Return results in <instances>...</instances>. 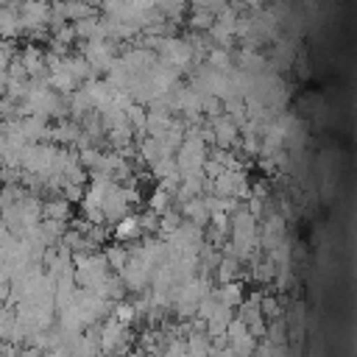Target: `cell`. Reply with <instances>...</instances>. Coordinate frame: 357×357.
Masks as SVG:
<instances>
[{"label": "cell", "mask_w": 357, "mask_h": 357, "mask_svg": "<svg viewBox=\"0 0 357 357\" xmlns=\"http://www.w3.org/2000/svg\"><path fill=\"white\" fill-rule=\"evenodd\" d=\"M109 273H112V271H109L103 254H98V251L75 254V257H73V279H75V284L84 287V290H95Z\"/></svg>", "instance_id": "6da1fadb"}, {"label": "cell", "mask_w": 357, "mask_h": 357, "mask_svg": "<svg viewBox=\"0 0 357 357\" xmlns=\"http://www.w3.org/2000/svg\"><path fill=\"white\" fill-rule=\"evenodd\" d=\"M56 151H59V145H53V142H28L20 156V170L28 176H36V178H47L53 173Z\"/></svg>", "instance_id": "7a4b0ae2"}, {"label": "cell", "mask_w": 357, "mask_h": 357, "mask_svg": "<svg viewBox=\"0 0 357 357\" xmlns=\"http://www.w3.org/2000/svg\"><path fill=\"white\" fill-rule=\"evenodd\" d=\"M20 25L22 33L31 39H47V25H50V0H25L20 3Z\"/></svg>", "instance_id": "3957f363"}, {"label": "cell", "mask_w": 357, "mask_h": 357, "mask_svg": "<svg viewBox=\"0 0 357 357\" xmlns=\"http://www.w3.org/2000/svg\"><path fill=\"white\" fill-rule=\"evenodd\" d=\"M167 243V254H176V257H198L201 245H204V229L190 223V220H181L176 231H170L165 237Z\"/></svg>", "instance_id": "277c9868"}, {"label": "cell", "mask_w": 357, "mask_h": 357, "mask_svg": "<svg viewBox=\"0 0 357 357\" xmlns=\"http://www.w3.org/2000/svg\"><path fill=\"white\" fill-rule=\"evenodd\" d=\"M156 59L159 61H165V64H170V67H176L178 73L181 70H187L195 59H198V53L192 50V45L184 39V36H165L162 39V45H159V50H156Z\"/></svg>", "instance_id": "5b68a950"}, {"label": "cell", "mask_w": 357, "mask_h": 357, "mask_svg": "<svg viewBox=\"0 0 357 357\" xmlns=\"http://www.w3.org/2000/svg\"><path fill=\"white\" fill-rule=\"evenodd\" d=\"M78 53L86 59L92 73H106L109 64L117 59V45L112 39H95V42H78Z\"/></svg>", "instance_id": "8992f818"}, {"label": "cell", "mask_w": 357, "mask_h": 357, "mask_svg": "<svg viewBox=\"0 0 357 357\" xmlns=\"http://www.w3.org/2000/svg\"><path fill=\"white\" fill-rule=\"evenodd\" d=\"M128 212H131V204L126 198V187L117 184V181H109L106 190H103V198H100V218H103V223L114 226Z\"/></svg>", "instance_id": "52a82bcc"}, {"label": "cell", "mask_w": 357, "mask_h": 357, "mask_svg": "<svg viewBox=\"0 0 357 357\" xmlns=\"http://www.w3.org/2000/svg\"><path fill=\"white\" fill-rule=\"evenodd\" d=\"M117 276H120V282H123L126 290H131V293H142V290L151 284L153 271H151L139 257H134V254L128 251V259H126V265H123V271H120Z\"/></svg>", "instance_id": "ba28073f"}, {"label": "cell", "mask_w": 357, "mask_h": 357, "mask_svg": "<svg viewBox=\"0 0 357 357\" xmlns=\"http://www.w3.org/2000/svg\"><path fill=\"white\" fill-rule=\"evenodd\" d=\"M128 346V326L114 321L112 315L98 326V349L106 351V354H114L120 349Z\"/></svg>", "instance_id": "9c48e42d"}, {"label": "cell", "mask_w": 357, "mask_h": 357, "mask_svg": "<svg viewBox=\"0 0 357 357\" xmlns=\"http://www.w3.org/2000/svg\"><path fill=\"white\" fill-rule=\"evenodd\" d=\"M287 229H284V218L279 212H265L262 215V223H259V251L271 254L279 243H284L287 237Z\"/></svg>", "instance_id": "30bf717a"}, {"label": "cell", "mask_w": 357, "mask_h": 357, "mask_svg": "<svg viewBox=\"0 0 357 357\" xmlns=\"http://www.w3.org/2000/svg\"><path fill=\"white\" fill-rule=\"evenodd\" d=\"M206 126H209V131H212V145H215V148L229 151V148L237 145V139H240V128H237V123H234L231 117L218 114V117H212Z\"/></svg>", "instance_id": "8fae6325"}, {"label": "cell", "mask_w": 357, "mask_h": 357, "mask_svg": "<svg viewBox=\"0 0 357 357\" xmlns=\"http://www.w3.org/2000/svg\"><path fill=\"white\" fill-rule=\"evenodd\" d=\"M237 70H243V73H248V75H265V73H271V67H268V56H262L257 47H243L240 53H237V64H234Z\"/></svg>", "instance_id": "7c38bea8"}, {"label": "cell", "mask_w": 357, "mask_h": 357, "mask_svg": "<svg viewBox=\"0 0 357 357\" xmlns=\"http://www.w3.org/2000/svg\"><path fill=\"white\" fill-rule=\"evenodd\" d=\"M296 59V45L290 39H273V47H271V56H268V67L271 73H282L293 64Z\"/></svg>", "instance_id": "4fadbf2b"}, {"label": "cell", "mask_w": 357, "mask_h": 357, "mask_svg": "<svg viewBox=\"0 0 357 357\" xmlns=\"http://www.w3.org/2000/svg\"><path fill=\"white\" fill-rule=\"evenodd\" d=\"M73 33H75V42L109 39V36H106V28H103V20H100V14H92V17H86V20L73 22Z\"/></svg>", "instance_id": "5bb4252c"}, {"label": "cell", "mask_w": 357, "mask_h": 357, "mask_svg": "<svg viewBox=\"0 0 357 357\" xmlns=\"http://www.w3.org/2000/svg\"><path fill=\"white\" fill-rule=\"evenodd\" d=\"M20 131L25 137V142H47V131H50V123L39 114H22L20 117Z\"/></svg>", "instance_id": "9a60e30c"}, {"label": "cell", "mask_w": 357, "mask_h": 357, "mask_svg": "<svg viewBox=\"0 0 357 357\" xmlns=\"http://www.w3.org/2000/svg\"><path fill=\"white\" fill-rule=\"evenodd\" d=\"M112 234H114V240H117V243H123V245H126V243H137V240H142V237H145V234H142V229H139L137 212H134V215H131V212H128V215H123V218L112 226Z\"/></svg>", "instance_id": "2e32d148"}, {"label": "cell", "mask_w": 357, "mask_h": 357, "mask_svg": "<svg viewBox=\"0 0 357 357\" xmlns=\"http://www.w3.org/2000/svg\"><path fill=\"white\" fill-rule=\"evenodd\" d=\"M178 212H181V218H184V220H190V223H195V226H201V229L209 223V209H206L204 195L187 198V201L178 206Z\"/></svg>", "instance_id": "e0dca14e"}, {"label": "cell", "mask_w": 357, "mask_h": 357, "mask_svg": "<svg viewBox=\"0 0 357 357\" xmlns=\"http://www.w3.org/2000/svg\"><path fill=\"white\" fill-rule=\"evenodd\" d=\"M61 61H64V67H67V73H70V75H73V78H75L78 84H86L89 78H98V75L92 73V67L86 64V59H84V56H81L78 50H67Z\"/></svg>", "instance_id": "ac0fdd59"}, {"label": "cell", "mask_w": 357, "mask_h": 357, "mask_svg": "<svg viewBox=\"0 0 357 357\" xmlns=\"http://www.w3.org/2000/svg\"><path fill=\"white\" fill-rule=\"evenodd\" d=\"M73 215V204L64 201L61 195H50L42 201V218L45 220H59V223H67Z\"/></svg>", "instance_id": "d6986e66"}, {"label": "cell", "mask_w": 357, "mask_h": 357, "mask_svg": "<svg viewBox=\"0 0 357 357\" xmlns=\"http://www.w3.org/2000/svg\"><path fill=\"white\" fill-rule=\"evenodd\" d=\"M22 36V25H20V11L11 6H0V39L14 42Z\"/></svg>", "instance_id": "ffe728a7"}, {"label": "cell", "mask_w": 357, "mask_h": 357, "mask_svg": "<svg viewBox=\"0 0 357 357\" xmlns=\"http://www.w3.org/2000/svg\"><path fill=\"white\" fill-rule=\"evenodd\" d=\"M212 296H215V301H218V304L231 307V310H237V304L245 298V296H243V284H240V282H226V284H220V287H212Z\"/></svg>", "instance_id": "44dd1931"}, {"label": "cell", "mask_w": 357, "mask_h": 357, "mask_svg": "<svg viewBox=\"0 0 357 357\" xmlns=\"http://www.w3.org/2000/svg\"><path fill=\"white\" fill-rule=\"evenodd\" d=\"M240 265H243V262H237L234 257L220 254V259H218V265H215V279H218L220 284H226V282H240V276H243Z\"/></svg>", "instance_id": "7402d4cb"}, {"label": "cell", "mask_w": 357, "mask_h": 357, "mask_svg": "<svg viewBox=\"0 0 357 357\" xmlns=\"http://www.w3.org/2000/svg\"><path fill=\"white\" fill-rule=\"evenodd\" d=\"M100 254H103L109 271H114V273H120L123 265H126V259H128V248H126L123 243H112V245H106Z\"/></svg>", "instance_id": "603a6c76"}, {"label": "cell", "mask_w": 357, "mask_h": 357, "mask_svg": "<svg viewBox=\"0 0 357 357\" xmlns=\"http://www.w3.org/2000/svg\"><path fill=\"white\" fill-rule=\"evenodd\" d=\"M206 64H209L212 70H218V73H229V70L234 67V56H231L229 47H212V50L206 53Z\"/></svg>", "instance_id": "cb8c5ba5"}, {"label": "cell", "mask_w": 357, "mask_h": 357, "mask_svg": "<svg viewBox=\"0 0 357 357\" xmlns=\"http://www.w3.org/2000/svg\"><path fill=\"white\" fill-rule=\"evenodd\" d=\"M212 22H215V14L201 11V8H192V11H190V17H187V25H190V31H192V33H206Z\"/></svg>", "instance_id": "d4e9b609"}, {"label": "cell", "mask_w": 357, "mask_h": 357, "mask_svg": "<svg viewBox=\"0 0 357 357\" xmlns=\"http://www.w3.org/2000/svg\"><path fill=\"white\" fill-rule=\"evenodd\" d=\"M148 209L156 212V215H165L167 209H173V195H167L162 187H156V190L148 195Z\"/></svg>", "instance_id": "484cf974"}, {"label": "cell", "mask_w": 357, "mask_h": 357, "mask_svg": "<svg viewBox=\"0 0 357 357\" xmlns=\"http://www.w3.org/2000/svg\"><path fill=\"white\" fill-rule=\"evenodd\" d=\"M181 220H184V218H181V212H178L176 206H173V209H167L165 215H159V229H156V231H159V237L165 240L170 231H176V229H178V223H181Z\"/></svg>", "instance_id": "4316f807"}, {"label": "cell", "mask_w": 357, "mask_h": 357, "mask_svg": "<svg viewBox=\"0 0 357 357\" xmlns=\"http://www.w3.org/2000/svg\"><path fill=\"white\" fill-rule=\"evenodd\" d=\"M259 312L265 321H276L282 318V304L276 296H259Z\"/></svg>", "instance_id": "83f0119b"}, {"label": "cell", "mask_w": 357, "mask_h": 357, "mask_svg": "<svg viewBox=\"0 0 357 357\" xmlns=\"http://www.w3.org/2000/svg\"><path fill=\"white\" fill-rule=\"evenodd\" d=\"M14 321H17V312H14V307L6 304V307L0 310V340H8V337H11Z\"/></svg>", "instance_id": "f1b7e54d"}, {"label": "cell", "mask_w": 357, "mask_h": 357, "mask_svg": "<svg viewBox=\"0 0 357 357\" xmlns=\"http://www.w3.org/2000/svg\"><path fill=\"white\" fill-rule=\"evenodd\" d=\"M187 6L192 8H201V11H209V14H218L229 6V0H187Z\"/></svg>", "instance_id": "f546056e"}, {"label": "cell", "mask_w": 357, "mask_h": 357, "mask_svg": "<svg viewBox=\"0 0 357 357\" xmlns=\"http://www.w3.org/2000/svg\"><path fill=\"white\" fill-rule=\"evenodd\" d=\"M162 357H187V349H184V340H178V337H173L167 346H165V351H162Z\"/></svg>", "instance_id": "4dcf8cb0"}, {"label": "cell", "mask_w": 357, "mask_h": 357, "mask_svg": "<svg viewBox=\"0 0 357 357\" xmlns=\"http://www.w3.org/2000/svg\"><path fill=\"white\" fill-rule=\"evenodd\" d=\"M234 6H237V8H248V11H254V8H265L268 0H237Z\"/></svg>", "instance_id": "1f68e13d"}, {"label": "cell", "mask_w": 357, "mask_h": 357, "mask_svg": "<svg viewBox=\"0 0 357 357\" xmlns=\"http://www.w3.org/2000/svg\"><path fill=\"white\" fill-rule=\"evenodd\" d=\"M3 307H6V304H3V301H0V310H3Z\"/></svg>", "instance_id": "d6a6232c"}, {"label": "cell", "mask_w": 357, "mask_h": 357, "mask_svg": "<svg viewBox=\"0 0 357 357\" xmlns=\"http://www.w3.org/2000/svg\"><path fill=\"white\" fill-rule=\"evenodd\" d=\"M137 357H142V354H137Z\"/></svg>", "instance_id": "836d02e7"}]
</instances>
